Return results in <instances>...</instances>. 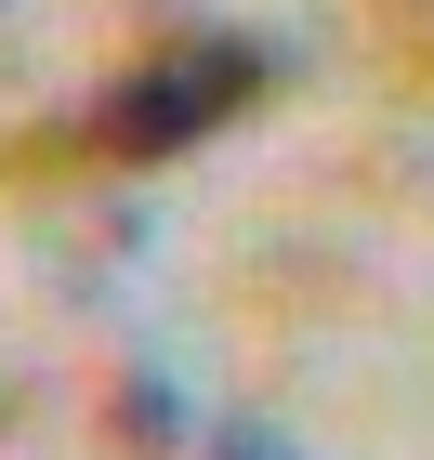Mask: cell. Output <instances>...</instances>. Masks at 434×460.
Here are the masks:
<instances>
[{"instance_id":"2","label":"cell","mask_w":434,"mask_h":460,"mask_svg":"<svg viewBox=\"0 0 434 460\" xmlns=\"http://www.w3.org/2000/svg\"><path fill=\"white\" fill-rule=\"evenodd\" d=\"M119 421H132V447H172L184 408H172V382H158V368H132V382H119Z\"/></svg>"},{"instance_id":"1","label":"cell","mask_w":434,"mask_h":460,"mask_svg":"<svg viewBox=\"0 0 434 460\" xmlns=\"http://www.w3.org/2000/svg\"><path fill=\"white\" fill-rule=\"evenodd\" d=\"M277 79H289L277 40H251V27H184V40H158V53H132V66L79 106V158H184V145L237 132Z\"/></svg>"},{"instance_id":"4","label":"cell","mask_w":434,"mask_h":460,"mask_svg":"<svg viewBox=\"0 0 434 460\" xmlns=\"http://www.w3.org/2000/svg\"><path fill=\"white\" fill-rule=\"evenodd\" d=\"M408 13H434V0H408Z\"/></svg>"},{"instance_id":"3","label":"cell","mask_w":434,"mask_h":460,"mask_svg":"<svg viewBox=\"0 0 434 460\" xmlns=\"http://www.w3.org/2000/svg\"><path fill=\"white\" fill-rule=\"evenodd\" d=\"M224 460H289L277 434H251V421H224Z\"/></svg>"}]
</instances>
